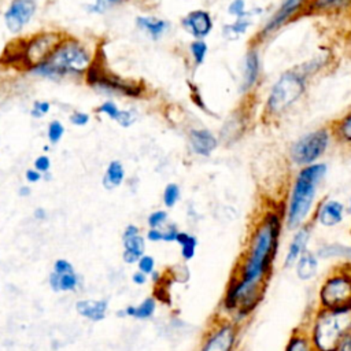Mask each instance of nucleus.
<instances>
[{"mask_svg":"<svg viewBox=\"0 0 351 351\" xmlns=\"http://www.w3.org/2000/svg\"><path fill=\"white\" fill-rule=\"evenodd\" d=\"M37 12V0H11L3 14V21L11 34H19Z\"/></svg>","mask_w":351,"mask_h":351,"instance_id":"9b49d317","label":"nucleus"},{"mask_svg":"<svg viewBox=\"0 0 351 351\" xmlns=\"http://www.w3.org/2000/svg\"><path fill=\"white\" fill-rule=\"evenodd\" d=\"M155 308H156V299L149 296V298H145L138 306H134V315L136 318L138 319H147V318H151L155 313Z\"/></svg>","mask_w":351,"mask_h":351,"instance_id":"2f4dec72","label":"nucleus"},{"mask_svg":"<svg viewBox=\"0 0 351 351\" xmlns=\"http://www.w3.org/2000/svg\"><path fill=\"white\" fill-rule=\"evenodd\" d=\"M137 266H138L140 271H143L144 274L148 276V274H151L155 270V259L151 255L143 254L140 256V259L137 261Z\"/></svg>","mask_w":351,"mask_h":351,"instance_id":"58836bf2","label":"nucleus"},{"mask_svg":"<svg viewBox=\"0 0 351 351\" xmlns=\"http://www.w3.org/2000/svg\"><path fill=\"white\" fill-rule=\"evenodd\" d=\"M162 237H163V234H162L160 228H149V230L147 232V239L149 241H154V243L162 241Z\"/></svg>","mask_w":351,"mask_h":351,"instance_id":"a18cd8bd","label":"nucleus"},{"mask_svg":"<svg viewBox=\"0 0 351 351\" xmlns=\"http://www.w3.org/2000/svg\"><path fill=\"white\" fill-rule=\"evenodd\" d=\"M178 228L176 223H169L162 229V241H167V243H176V237L178 233Z\"/></svg>","mask_w":351,"mask_h":351,"instance_id":"a19ab883","label":"nucleus"},{"mask_svg":"<svg viewBox=\"0 0 351 351\" xmlns=\"http://www.w3.org/2000/svg\"><path fill=\"white\" fill-rule=\"evenodd\" d=\"M19 193H21V195H23V196H27V195L30 193V189H29L27 186H22V188L19 189Z\"/></svg>","mask_w":351,"mask_h":351,"instance_id":"864d4df0","label":"nucleus"},{"mask_svg":"<svg viewBox=\"0 0 351 351\" xmlns=\"http://www.w3.org/2000/svg\"><path fill=\"white\" fill-rule=\"evenodd\" d=\"M136 27L151 40L158 41L169 32L171 25L169 21L155 15H138L136 18Z\"/></svg>","mask_w":351,"mask_h":351,"instance_id":"a211bd4d","label":"nucleus"},{"mask_svg":"<svg viewBox=\"0 0 351 351\" xmlns=\"http://www.w3.org/2000/svg\"><path fill=\"white\" fill-rule=\"evenodd\" d=\"M51 110V103L47 100H36L32 106L30 110V115L33 118H43L44 115H47Z\"/></svg>","mask_w":351,"mask_h":351,"instance_id":"4c0bfd02","label":"nucleus"},{"mask_svg":"<svg viewBox=\"0 0 351 351\" xmlns=\"http://www.w3.org/2000/svg\"><path fill=\"white\" fill-rule=\"evenodd\" d=\"M326 173L328 166L324 162H315L299 169L292 181L287 203L284 221L287 229L296 230L299 226L310 221L318 186Z\"/></svg>","mask_w":351,"mask_h":351,"instance_id":"7ed1b4c3","label":"nucleus"},{"mask_svg":"<svg viewBox=\"0 0 351 351\" xmlns=\"http://www.w3.org/2000/svg\"><path fill=\"white\" fill-rule=\"evenodd\" d=\"M69 121L75 126H85L89 122V114L84 111H73L69 117Z\"/></svg>","mask_w":351,"mask_h":351,"instance_id":"79ce46f5","label":"nucleus"},{"mask_svg":"<svg viewBox=\"0 0 351 351\" xmlns=\"http://www.w3.org/2000/svg\"><path fill=\"white\" fill-rule=\"evenodd\" d=\"M40 178H41L40 171L33 170V169H30V170L26 171V180H27L29 182H37Z\"/></svg>","mask_w":351,"mask_h":351,"instance_id":"09e8293b","label":"nucleus"},{"mask_svg":"<svg viewBox=\"0 0 351 351\" xmlns=\"http://www.w3.org/2000/svg\"><path fill=\"white\" fill-rule=\"evenodd\" d=\"M93 52L80 40L66 34L53 51L26 71L37 78L62 81L84 77L93 60Z\"/></svg>","mask_w":351,"mask_h":351,"instance_id":"f03ea898","label":"nucleus"},{"mask_svg":"<svg viewBox=\"0 0 351 351\" xmlns=\"http://www.w3.org/2000/svg\"><path fill=\"white\" fill-rule=\"evenodd\" d=\"M53 269H55L53 271L58 273L59 276H60V274H64V273H74L71 263L67 262L66 259H59V261H56Z\"/></svg>","mask_w":351,"mask_h":351,"instance_id":"37998d69","label":"nucleus"},{"mask_svg":"<svg viewBox=\"0 0 351 351\" xmlns=\"http://www.w3.org/2000/svg\"><path fill=\"white\" fill-rule=\"evenodd\" d=\"M137 233H140V229H138L136 225H128V226H126V229L123 230V236H122V239H123V237L133 236V234H137Z\"/></svg>","mask_w":351,"mask_h":351,"instance_id":"3c124183","label":"nucleus"},{"mask_svg":"<svg viewBox=\"0 0 351 351\" xmlns=\"http://www.w3.org/2000/svg\"><path fill=\"white\" fill-rule=\"evenodd\" d=\"M137 119V114L134 110H121L115 122H118L122 128L132 126Z\"/></svg>","mask_w":351,"mask_h":351,"instance_id":"e433bc0d","label":"nucleus"},{"mask_svg":"<svg viewBox=\"0 0 351 351\" xmlns=\"http://www.w3.org/2000/svg\"><path fill=\"white\" fill-rule=\"evenodd\" d=\"M181 197V188L178 184L176 182H169L165 189H163V204L167 207V208H173L178 200Z\"/></svg>","mask_w":351,"mask_h":351,"instance_id":"7c9ffc66","label":"nucleus"},{"mask_svg":"<svg viewBox=\"0 0 351 351\" xmlns=\"http://www.w3.org/2000/svg\"><path fill=\"white\" fill-rule=\"evenodd\" d=\"M250 11L247 10L245 1L244 0H232L228 4V14L234 16V18H241L244 15H247Z\"/></svg>","mask_w":351,"mask_h":351,"instance_id":"c9c22d12","label":"nucleus"},{"mask_svg":"<svg viewBox=\"0 0 351 351\" xmlns=\"http://www.w3.org/2000/svg\"><path fill=\"white\" fill-rule=\"evenodd\" d=\"M307 0H282L276 12L265 22L259 33L255 36L256 41H263L271 34H274L280 27H282L288 21H291L296 14H300L306 5Z\"/></svg>","mask_w":351,"mask_h":351,"instance_id":"f8f14e48","label":"nucleus"},{"mask_svg":"<svg viewBox=\"0 0 351 351\" xmlns=\"http://www.w3.org/2000/svg\"><path fill=\"white\" fill-rule=\"evenodd\" d=\"M123 261L126 263H137V261L140 259V256L144 254L145 250V240L143 236H140V233L129 236V237H123Z\"/></svg>","mask_w":351,"mask_h":351,"instance_id":"4be33fe9","label":"nucleus"},{"mask_svg":"<svg viewBox=\"0 0 351 351\" xmlns=\"http://www.w3.org/2000/svg\"><path fill=\"white\" fill-rule=\"evenodd\" d=\"M261 75V56L256 45H251L244 56L241 74V92L248 93L256 85Z\"/></svg>","mask_w":351,"mask_h":351,"instance_id":"f3484780","label":"nucleus"},{"mask_svg":"<svg viewBox=\"0 0 351 351\" xmlns=\"http://www.w3.org/2000/svg\"><path fill=\"white\" fill-rule=\"evenodd\" d=\"M237 336V321L222 318L210 326L203 337L200 351H233Z\"/></svg>","mask_w":351,"mask_h":351,"instance_id":"9d476101","label":"nucleus"},{"mask_svg":"<svg viewBox=\"0 0 351 351\" xmlns=\"http://www.w3.org/2000/svg\"><path fill=\"white\" fill-rule=\"evenodd\" d=\"M101 51L93 56V60L89 69L85 73V82L93 90L106 93V95H119L125 97L137 99L141 97L145 92V88L141 82L125 80L118 74H114L106 67V58Z\"/></svg>","mask_w":351,"mask_h":351,"instance_id":"423d86ee","label":"nucleus"},{"mask_svg":"<svg viewBox=\"0 0 351 351\" xmlns=\"http://www.w3.org/2000/svg\"><path fill=\"white\" fill-rule=\"evenodd\" d=\"M347 213L351 215V196H350V199H348V204H347Z\"/></svg>","mask_w":351,"mask_h":351,"instance_id":"5fc2aeb1","label":"nucleus"},{"mask_svg":"<svg viewBox=\"0 0 351 351\" xmlns=\"http://www.w3.org/2000/svg\"><path fill=\"white\" fill-rule=\"evenodd\" d=\"M311 230H313L311 219L295 230V234H293L292 240L289 241L285 256H284V267L285 269L292 267L295 265V262L298 261V258L300 256V254L307 250V244L311 237Z\"/></svg>","mask_w":351,"mask_h":351,"instance_id":"4468645a","label":"nucleus"},{"mask_svg":"<svg viewBox=\"0 0 351 351\" xmlns=\"http://www.w3.org/2000/svg\"><path fill=\"white\" fill-rule=\"evenodd\" d=\"M315 255L321 259H329V258H341L346 262L351 263V247L344 245L340 243H330L321 245Z\"/></svg>","mask_w":351,"mask_h":351,"instance_id":"393cba45","label":"nucleus"},{"mask_svg":"<svg viewBox=\"0 0 351 351\" xmlns=\"http://www.w3.org/2000/svg\"><path fill=\"white\" fill-rule=\"evenodd\" d=\"M182 29L197 40H206L214 27V19L207 10H192L181 18Z\"/></svg>","mask_w":351,"mask_h":351,"instance_id":"ddd939ff","label":"nucleus"},{"mask_svg":"<svg viewBox=\"0 0 351 351\" xmlns=\"http://www.w3.org/2000/svg\"><path fill=\"white\" fill-rule=\"evenodd\" d=\"M125 1H128V0H93L92 3L85 5V10L89 14L101 15V14H106L110 8H112L115 5H119Z\"/></svg>","mask_w":351,"mask_h":351,"instance_id":"c756f323","label":"nucleus"},{"mask_svg":"<svg viewBox=\"0 0 351 351\" xmlns=\"http://www.w3.org/2000/svg\"><path fill=\"white\" fill-rule=\"evenodd\" d=\"M75 310L93 321L103 319L107 310V300H96V302H88V300H80L75 304Z\"/></svg>","mask_w":351,"mask_h":351,"instance_id":"b1692460","label":"nucleus"},{"mask_svg":"<svg viewBox=\"0 0 351 351\" xmlns=\"http://www.w3.org/2000/svg\"><path fill=\"white\" fill-rule=\"evenodd\" d=\"M49 284H51V288L53 289V291H60V288H59V274L58 273H52L51 276H49Z\"/></svg>","mask_w":351,"mask_h":351,"instance_id":"8fccbe9b","label":"nucleus"},{"mask_svg":"<svg viewBox=\"0 0 351 351\" xmlns=\"http://www.w3.org/2000/svg\"><path fill=\"white\" fill-rule=\"evenodd\" d=\"M125 178V170H123V166L119 160H112L110 162L108 167H107V171H106V176L103 178V182H104V186L107 189H111V188H115L118 185L122 184Z\"/></svg>","mask_w":351,"mask_h":351,"instance_id":"cd10ccee","label":"nucleus"},{"mask_svg":"<svg viewBox=\"0 0 351 351\" xmlns=\"http://www.w3.org/2000/svg\"><path fill=\"white\" fill-rule=\"evenodd\" d=\"M47 134H48L49 143H52V144L59 143L60 138H62L63 134H64V126H63V123H62L60 121H58V119L51 121L49 125H48V133H47Z\"/></svg>","mask_w":351,"mask_h":351,"instance_id":"473e14b6","label":"nucleus"},{"mask_svg":"<svg viewBox=\"0 0 351 351\" xmlns=\"http://www.w3.org/2000/svg\"><path fill=\"white\" fill-rule=\"evenodd\" d=\"M64 33L60 32H38L27 40H22L23 67L27 70L30 66L44 60L53 48L62 41Z\"/></svg>","mask_w":351,"mask_h":351,"instance_id":"1a4fd4ad","label":"nucleus"},{"mask_svg":"<svg viewBox=\"0 0 351 351\" xmlns=\"http://www.w3.org/2000/svg\"><path fill=\"white\" fill-rule=\"evenodd\" d=\"M293 266H295V273L299 280L310 281L318 273V256L315 255V252L306 250L300 254V256L298 258V261L295 262Z\"/></svg>","mask_w":351,"mask_h":351,"instance_id":"6ab92c4d","label":"nucleus"},{"mask_svg":"<svg viewBox=\"0 0 351 351\" xmlns=\"http://www.w3.org/2000/svg\"><path fill=\"white\" fill-rule=\"evenodd\" d=\"M207 53H208V45H207L206 40L193 38V41H191L189 55H191V59H192L195 67H199L204 63Z\"/></svg>","mask_w":351,"mask_h":351,"instance_id":"c85d7f7f","label":"nucleus"},{"mask_svg":"<svg viewBox=\"0 0 351 351\" xmlns=\"http://www.w3.org/2000/svg\"><path fill=\"white\" fill-rule=\"evenodd\" d=\"M119 111H121V108H119V107L117 106V103L112 101V100H106V101H103V103L96 108V112L104 114V115H107L110 119H114V121L117 119Z\"/></svg>","mask_w":351,"mask_h":351,"instance_id":"72a5a7b5","label":"nucleus"},{"mask_svg":"<svg viewBox=\"0 0 351 351\" xmlns=\"http://www.w3.org/2000/svg\"><path fill=\"white\" fill-rule=\"evenodd\" d=\"M310 77L298 64L284 73L271 85L263 112L267 118H278L293 107L304 95Z\"/></svg>","mask_w":351,"mask_h":351,"instance_id":"39448f33","label":"nucleus"},{"mask_svg":"<svg viewBox=\"0 0 351 351\" xmlns=\"http://www.w3.org/2000/svg\"><path fill=\"white\" fill-rule=\"evenodd\" d=\"M285 351H315L307 325L302 324L292 332L287 341Z\"/></svg>","mask_w":351,"mask_h":351,"instance_id":"aec40b11","label":"nucleus"},{"mask_svg":"<svg viewBox=\"0 0 351 351\" xmlns=\"http://www.w3.org/2000/svg\"><path fill=\"white\" fill-rule=\"evenodd\" d=\"M254 14H256V12L250 11L247 15H244L241 18H234L233 22L223 25L222 26V36L226 40H237V38H240L251 27V25H252L251 16Z\"/></svg>","mask_w":351,"mask_h":351,"instance_id":"5701e85b","label":"nucleus"},{"mask_svg":"<svg viewBox=\"0 0 351 351\" xmlns=\"http://www.w3.org/2000/svg\"><path fill=\"white\" fill-rule=\"evenodd\" d=\"M330 140L332 133L328 126L303 134L289 148L291 162L299 167L318 162L328 151Z\"/></svg>","mask_w":351,"mask_h":351,"instance_id":"6e6552de","label":"nucleus"},{"mask_svg":"<svg viewBox=\"0 0 351 351\" xmlns=\"http://www.w3.org/2000/svg\"><path fill=\"white\" fill-rule=\"evenodd\" d=\"M346 206L336 199L322 200L315 211L314 219L324 228H333L343 222Z\"/></svg>","mask_w":351,"mask_h":351,"instance_id":"dca6fc26","label":"nucleus"},{"mask_svg":"<svg viewBox=\"0 0 351 351\" xmlns=\"http://www.w3.org/2000/svg\"><path fill=\"white\" fill-rule=\"evenodd\" d=\"M34 217L38 218V219H43V218L45 217V211H44L43 208H37V210L34 211Z\"/></svg>","mask_w":351,"mask_h":351,"instance_id":"603ef678","label":"nucleus"},{"mask_svg":"<svg viewBox=\"0 0 351 351\" xmlns=\"http://www.w3.org/2000/svg\"><path fill=\"white\" fill-rule=\"evenodd\" d=\"M348 3H351V0H307L303 11L307 14L329 12L341 8Z\"/></svg>","mask_w":351,"mask_h":351,"instance_id":"bb28decb","label":"nucleus"},{"mask_svg":"<svg viewBox=\"0 0 351 351\" xmlns=\"http://www.w3.org/2000/svg\"><path fill=\"white\" fill-rule=\"evenodd\" d=\"M132 280H133V282H134V284H137V285H143V284H145V281H147V274H144L143 271L137 270L136 273H133Z\"/></svg>","mask_w":351,"mask_h":351,"instance_id":"de8ad7c7","label":"nucleus"},{"mask_svg":"<svg viewBox=\"0 0 351 351\" xmlns=\"http://www.w3.org/2000/svg\"><path fill=\"white\" fill-rule=\"evenodd\" d=\"M49 166H51L49 158L45 156V155H41V156H38V158L34 160V167H36V170L40 171V173L48 171Z\"/></svg>","mask_w":351,"mask_h":351,"instance_id":"c03bdc74","label":"nucleus"},{"mask_svg":"<svg viewBox=\"0 0 351 351\" xmlns=\"http://www.w3.org/2000/svg\"><path fill=\"white\" fill-rule=\"evenodd\" d=\"M191 151L197 156H210L218 147V137L206 128H192L188 133Z\"/></svg>","mask_w":351,"mask_h":351,"instance_id":"2eb2a0df","label":"nucleus"},{"mask_svg":"<svg viewBox=\"0 0 351 351\" xmlns=\"http://www.w3.org/2000/svg\"><path fill=\"white\" fill-rule=\"evenodd\" d=\"M77 285V277L74 273H64L59 276V288L60 291L74 289Z\"/></svg>","mask_w":351,"mask_h":351,"instance_id":"ea45409f","label":"nucleus"},{"mask_svg":"<svg viewBox=\"0 0 351 351\" xmlns=\"http://www.w3.org/2000/svg\"><path fill=\"white\" fill-rule=\"evenodd\" d=\"M318 307L328 310L351 308V263L333 267L318 289Z\"/></svg>","mask_w":351,"mask_h":351,"instance_id":"0eeeda50","label":"nucleus"},{"mask_svg":"<svg viewBox=\"0 0 351 351\" xmlns=\"http://www.w3.org/2000/svg\"><path fill=\"white\" fill-rule=\"evenodd\" d=\"M336 351H351V333H348L339 344Z\"/></svg>","mask_w":351,"mask_h":351,"instance_id":"49530a36","label":"nucleus"},{"mask_svg":"<svg viewBox=\"0 0 351 351\" xmlns=\"http://www.w3.org/2000/svg\"><path fill=\"white\" fill-rule=\"evenodd\" d=\"M315 351H336L340 341L351 333V308L328 310L318 307L307 325Z\"/></svg>","mask_w":351,"mask_h":351,"instance_id":"20e7f679","label":"nucleus"},{"mask_svg":"<svg viewBox=\"0 0 351 351\" xmlns=\"http://www.w3.org/2000/svg\"><path fill=\"white\" fill-rule=\"evenodd\" d=\"M167 218H169V214L166 210H156L148 215L147 222L149 228H162L167 222Z\"/></svg>","mask_w":351,"mask_h":351,"instance_id":"f704fd0d","label":"nucleus"},{"mask_svg":"<svg viewBox=\"0 0 351 351\" xmlns=\"http://www.w3.org/2000/svg\"><path fill=\"white\" fill-rule=\"evenodd\" d=\"M281 228V215L273 210H267L254 226L223 298V307L234 315V321L251 314L263 298L277 256Z\"/></svg>","mask_w":351,"mask_h":351,"instance_id":"f257e3e1","label":"nucleus"},{"mask_svg":"<svg viewBox=\"0 0 351 351\" xmlns=\"http://www.w3.org/2000/svg\"><path fill=\"white\" fill-rule=\"evenodd\" d=\"M176 243L180 245V252L181 258L188 262L195 258L196 248H197V239L195 234L186 232V230H178Z\"/></svg>","mask_w":351,"mask_h":351,"instance_id":"a878e982","label":"nucleus"},{"mask_svg":"<svg viewBox=\"0 0 351 351\" xmlns=\"http://www.w3.org/2000/svg\"><path fill=\"white\" fill-rule=\"evenodd\" d=\"M329 129L332 137H335L337 143L351 147V110L344 112L340 118L335 119Z\"/></svg>","mask_w":351,"mask_h":351,"instance_id":"412c9836","label":"nucleus"}]
</instances>
